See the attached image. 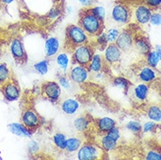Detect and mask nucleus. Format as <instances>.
I'll return each instance as SVG.
<instances>
[{
    "label": "nucleus",
    "mask_w": 161,
    "mask_h": 160,
    "mask_svg": "<svg viewBox=\"0 0 161 160\" xmlns=\"http://www.w3.org/2000/svg\"><path fill=\"white\" fill-rule=\"evenodd\" d=\"M79 25L89 36H98L103 30V21L91 13L89 9L80 12Z\"/></svg>",
    "instance_id": "obj_1"
},
{
    "label": "nucleus",
    "mask_w": 161,
    "mask_h": 160,
    "mask_svg": "<svg viewBox=\"0 0 161 160\" xmlns=\"http://www.w3.org/2000/svg\"><path fill=\"white\" fill-rule=\"evenodd\" d=\"M66 40L69 47L73 49L80 45L89 43V35L80 25H70L66 29Z\"/></svg>",
    "instance_id": "obj_2"
},
{
    "label": "nucleus",
    "mask_w": 161,
    "mask_h": 160,
    "mask_svg": "<svg viewBox=\"0 0 161 160\" xmlns=\"http://www.w3.org/2000/svg\"><path fill=\"white\" fill-rule=\"evenodd\" d=\"M94 55V49L89 44L80 45L73 50V62L88 67Z\"/></svg>",
    "instance_id": "obj_3"
},
{
    "label": "nucleus",
    "mask_w": 161,
    "mask_h": 160,
    "mask_svg": "<svg viewBox=\"0 0 161 160\" xmlns=\"http://www.w3.org/2000/svg\"><path fill=\"white\" fill-rule=\"evenodd\" d=\"M103 150L96 144H85L80 146L77 152V158L79 160H97L103 157Z\"/></svg>",
    "instance_id": "obj_4"
},
{
    "label": "nucleus",
    "mask_w": 161,
    "mask_h": 160,
    "mask_svg": "<svg viewBox=\"0 0 161 160\" xmlns=\"http://www.w3.org/2000/svg\"><path fill=\"white\" fill-rule=\"evenodd\" d=\"M41 93L47 100L51 102H56L61 95V87L55 81H47L41 86Z\"/></svg>",
    "instance_id": "obj_5"
},
{
    "label": "nucleus",
    "mask_w": 161,
    "mask_h": 160,
    "mask_svg": "<svg viewBox=\"0 0 161 160\" xmlns=\"http://www.w3.org/2000/svg\"><path fill=\"white\" fill-rule=\"evenodd\" d=\"M89 70L87 67L81 65L75 64L69 71V79L74 83L83 84L89 80Z\"/></svg>",
    "instance_id": "obj_6"
},
{
    "label": "nucleus",
    "mask_w": 161,
    "mask_h": 160,
    "mask_svg": "<svg viewBox=\"0 0 161 160\" xmlns=\"http://www.w3.org/2000/svg\"><path fill=\"white\" fill-rule=\"evenodd\" d=\"M112 19L118 24H127L130 19V11L125 4H116L111 11Z\"/></svg>",
    "instance_id": "obj_7"
},
{
    "label": "nucleus",
    "mask_w": 161,
    "mask_h": 160,
    "mask_svg": "<svg viewBox=\"0 0 161 160\" xmlns=\"http://www.w3.org/2000/svg\"><path fill=\"white\" fill-rule=\"evenodd\" d=\"M21 123L30 130H34L40 125V117L32 108H28L22 114Z\"/></svg>",
    "instance_id": "obj_8"
},
{
    "label": "nucleus",
    "mask_w": 161,
    "mask_h": 160,
    "mask_svg": "<svg viewBox=\"0 0 161 160\" xmlns=\"http://www.w3.org/2000/svg\"><path fill=\"white\" fill-rule=\"evenodd\" d=\"M121 54H122V51L116 45V43H109L107 45L104 50V55H103L104 62L109 65L116 64L120 60Z\"/></svg>",
    "instance_id": "obj_9"
},
{
    "label": "nucleus",
    "mask_w": 161,
    "mask_h": 160,
    "mask_svg": "<svg viewBox=\"0 0 161 160\" xmlns=\"http://www.w3.org/2000/svg\"><path fill=\"white\" fill-rule=\"evenodd\" d=\"M115 43L121 51L127 52L134 47V37L129 31H125L119 33Z\"/></svg>",
    "instance_id": "obj_10"
},
{
    "label": "nucleus",
    "mask_w": 161,
    "mask_h": 160,
    "mask_svg": "<svg viewBox=\"0 0 161 160\" xmlns=\"http://www.w3.org/2000/svg\"><path fill=\"white\" fill-rule=\"evenodd\" d=\"M2 92L5 100L8 102H14L19 98V88L15 82L11 80L2 86Z\"/></svg>",
    "instance_id": "obj_11"
},
{
    "label": "nucleus",
    "mask_w": 161,
    "mask_h": 160,
    "mask_svg": "<svg viewBox=\"0 0 161 160\" xmlns=\"http://www.w3.org/2000/svg\"><path fill=\"white\" fill-rule=\"evenodd\" d=\"M11 52L13 58L19 62H24L26 60V54L23 43L19 39H14L11 43Z\"/></svg>",
    "instance_id": "obj_12"
},
{
    "label": "nucleus",
    "mask_w": 161,
    "mask_h": 160,
    "mask_svg": "<svg viewBox=\"0 0 161 160\" xmlns=\"http://www.w3.org/2000/svg\"><path fill=\"white\" fill-rule=\"evenodd\" d=\"M152 10L146 4H140L135 10V19L140 25H145L150 22Z\"/></svg>",
    "instance_id": "obj_13"
},
{
    "label": "nucleus",
    "mask_w": 161,
    "mask_h": 160,
    "mask_svg": "<svg viewBox=\"0 0 161 160\" xmlns=\"http://www.w3.org/2000/svg\"><path fill=\"white\" fill-rule=\"evenodd\" d=\"M97 131L101 134H106L111 129L116 127V121L110 117H103L99 118L95 123Z\"/></svg>",
    "instance_id": "obj_14"
},
{
    "label": "nucleus",
    "mask_w": 161,
    "mask_h": 160,
    "mask_svg": "<svg viewBox=\"0 0 161 160\" xmlns=\"http://www.w3.org/2000/svg\"><path fill=\"white\" fill-rule=\"evenodd\" d=\"M137 75H138V79L140 80V81L144 82V83L153 82L157 79L158 77L157 72L150 66L141 68V70L139 71Z\"/></svg>",
    "instance_id": "obj_15"
},
{
    "label": "nucleus",
    "mask_w": 161,
    "mask_h": 160,
    "mask_svg": "<svg viewBox=\"0 0 161 160\" xmlns=\"http://www.w3.org/2000/svg\"><path fill=\"white\" fill-rule=\"evenodd\" d=\"M60 49V42L57 38L51 37L48 38L45 42V52L47 57H53L56 55Z\"/></svg>",
    "instance_id": "obj_16"
},
{
    "label": "nucleus",
    "mask_w": 161,
    "mask_h": 160,
    "mask_svg": "<svg viewBox=\"0 0 161 160\" xmlns=\"http://www.w3.org/2000/svg\"><path fill=\"white\" fill-rule=\"evenodd\" d=\"M79 107H80L79 102L75 100V99H73V98L66 99L61 102V105H60L61 110L65 114L69 115V116L75 114L77 112V110L79 109Z\"/></svg>",
    "instance_id": "obj_17"
},
{
    "label": "nucleus",
    "mask_w": 161,
    "mask_h": 160,
    "mask_svg": "<svg viewBox=\"0 0 161 160\" xmlns=\"http://www.w3.org/2000/svg\"><path fill=\"white\" fill-rule=\"evenodd\" d=\"M149 94V87L146 83H140L137 85L134 89H133V96L134 98L139 102H144L147 99V96Z\"/></svg>",
    "instance_id": "obj_18"
},
{
    "label": "nucleus",
    "mask_w": 161,
    "mask_h": 160,
    "mask_svg": "<svg viewBox=\"0 0 161 160\" xmlns=\"http://www.w3.org/2000/svg\"><path fill=\"white\" fill-rule=\"evenodd\" d=\"M103 64H104L103 57L99 53H94L92 59L87 68L89 70V72L100 73L103 70Z\"/></svg>",
    "instance_id": "obj_19"
},
{
    "label": "nucleus",
    "mask_w": 161,
    "mask_h": 160,
    "mask_svg": "<svg viewBox=\"0 0 161 160\" xmlns=\"http://www.w3.org/2000/svg\"><path fill=\"white\" fill-rule=\"evenodd\" d=\"M161 60V47L159 45H157L155 47L154 50H151L147 54L146 61L147 64L153 68H157V66Z\"/></svg>",
    "instance_id": "obj_20"
},
{
    "label": "nucleus",
    "mask_w": 161,
    "mask_h": 160,
    "mask_svg": "<svg viewBox=\"0 0 161 160\" xmlns=\"http://www.w3.org/2000/svg\"><path fill=\"white\" fill-rule=\"evenodd\" d=\"M8 129L12 134H14L18 136L30 137L31 134H32L30 130L26 128L24 124H19V123H12V124H9Z\"/></svg>",
    "instance_id": "obj_21"
},
{
    "label": "nucleus",
    "mask_w": 161,
    "mask_h": 160,
    "mask_svg": "<svg viewBox=\"0 0 161 160\" xmlns=\"http://www.w3.org/2000/svg\"><path fill=\"white\" fill-rule=\"evenodd\" d=\"M134 47L138 52L143 54H148L151 51V45L148 40L142 36H137L134 38Z\"/></svg>",
    "instance_id": "obj_22"
},
{
    "label": "nucleus",
    "mask_w": 161,
    "mask_h": 160,
    "mask_svg": "<svg viewBox=\"0 0 161 160\" xmlns=\"http://www.w3.org/2000/svg\"><path fill=\"white\" fill-rule=\"evenodd\" d=\"M117 142L111 136H109L108 134H103V136L100 138L101 148L104 152H110L115 150L117 146Z\"/></svg>",
    "instance_id": "obj_23"
},
{
    "label": "nucleus",
    "mask_w": 161,
    "mask_h": 160,
    "mask_svg": "<svg viewBox=\"0 0 161 160\" xmlns=\"http://www.w3.org/2000/svg\"><path fill=\"white\" fill-rule=\"evenodd\" d=\"M90 125V121H89V116H80L76 117L74 121V127L76 130L80 132L87 131Z\"/></svg>",
    "instance_id": "obj_24"
},
{
    "label": "nucleus",
    "mask_w": 161,
    "mask_h": 160,
    "mask_svg": "<svg viewBox=\"0 0 161 160\" xmlns=\"http://www.w3.org/2000/svg\"><path fill=\"white\" fill-rule=\"evenodd\" d=\"M81 145H82V141L80 140V138L75 137V136L70 137V138L67 139L65 151L69 153L78 152V150L80 148Z\"/></svg>",
    "instance_id": "obj_25"
},
{
    "label": "nucleus",
    "mask_w": 161,
    "mask_h": 160,
    "mask_svg": "<svg viewBox=\"0 0 161 160\" xmlns=\"http://www.w3.org/2000/svg\"><path fill=\"white\" fill-rule=\"evenodd\" d=\"M147 116L153 122H161V108L158 105L150 106L147 111Z\"/></svg>",
    "instance_id": "obj_26"
},
{
    "label": "nucleus",
    "mask_w": 161,
    "mask_h": 160,
    "mask_svg": "<svg viewBox=\"0 0 161 160\" xmlns=\"http://www.w3.org/2000/svg\"><path fill=\"white\" fill-rule=\"evenodd\" d=\"M56 63L60 70H62L63 72H66L69 64V55L66 52L59 53L56 57Z\"/></svg>",
    "instance_id": "obj_27"
},
{
    "label": "nucleus",
    "mask_w": 161,
    "mask_h": 160,
    "mask_svg": "<svg viewBox=\"0 0 161 160\" xmlns=\"http://www.w3.org/2000/svg\"><path fill=\"white\" fill-rule=\"evenodd\" d=\"M10 80H11V74L7 65L4 63L0 64V86L2 87Z\"/></svg>",
    "instance_id": "obj_28"
},
{
    "label": "nucleus",
    "mask_w": 161,
    "mask_h": 160,
    "mask_svg": "<svg viewBox=\"0 0 161 160\" xmlns=\"http://www.w3.org/2000/svg\"><path fill=\"white\" fill-rule=\"evenodd\" d=\"M53 144L57 148L60 150H65L66 148V143H67V138L66 136L62 133H56L54 136H53Z\"/></svg>",
    "instance_id": "obj_29"
},
{
    "label": "nucleus",
    "mask_w": 161,
    "mask_h": 160,
    "mask_svg": "<svg viewBox=\"0 0 161 160\" xmlns=\"http://www.w3.org/2000/svg\"><path fill=\"white\" fill-rule=\"evenodd\" d=\"M113 85L115 87H117V88L124 89L125 92H127L128 89L130 88V82L127 79L124 78V77H117V78H115L113 80Z\"/></svg>",
    "instance_id": "obj_30"
},
{
    "label": "nucleus",
    "mask_w": 161,
    "mask_h": 160,
    "mask_svg": "<svg viewBox=\"0 0 161 160\" xmlns=\"http://www.w3.org/2000/svg\"><path fill=\"white\" fill-rule=\"evenodd\" d=\"M48 61L47 60H43L40 61V62H37L36 64L34 65V69L40 74L45 75L48 72Z\"/></svg>",
    "instance_id": "obj_31"
},
{
    "label": "nucleus",
    "mask_w": 161,
    "mask_h": 160,
    "mask_svg": "<svg viewBox=\"0 0 161 160\" xmlns=\"http://www.w3.org/2000/svg\"><path fill=\"white\" fill-rule=\"evenodd\" d=\"M89 11L93 13L95 16L98 18L99 19L102 21H104L105 16H106V11H105L104 7L103 6H94V7H90Z\"/></svg>",
    "instance_id": "obj_32"
},
{
    "label": "nucleus",
    "mask_w": 161,
    "mask_h": 160,
    "mask_svg": "<svg viewBox=\"0 0 161 160\" xmlns=\"http://www.w3.org/2000/svg\"><path fill=\"white\" fill-rule=\"evenodd\" d=\"M120 32L116 28H111L109 29L106 33H105V37H106V40L108 41V43H115V41L117 40V37L119 35Z\"/></svg>",
    "instance_id": "obj_33"
},
{
    "label": "nucleus",
    "mask_w": 161,
    "mask_h": 160,
    "mask_svg": "<svg viewBox=\"0 0 161 160\" xmlns=\"http://www.w3.org/2000/svg\"><path fill=\"white\" fill-rule=\"evenodd\" d=\"M126 128H127V130H129L130 131L136 133V134L142 131V125L137 121H130V122H129L128 124H126Z\"/></svg>",
    "instance_id": "obj_34"
},
{
    "label": "nucleus",
    "mask_w": 161,
    "mask_h": 160,
    "mask_svg": "<svg viewBox=\"0 0 161 160\" xmlns=\"http://www.w3.org/2000/svg\"><path fill=\"white\" fill-rule=\"evenodd\" d=\"M58 80H59V84H60L61 88H64V89H67V90H70L71 89V80L69 78H68L65 74L59 76Z\"/></svg>",
    "instance_id": "obj_35"
},
{
    "label": "nucleus",
    "mask_w": 161,
    "mask_h": 160,
    "mask_svg": "<svg viewBox=\"0 0 161 160\" xmlns=\"http://www.w3.org/2000/svg\"><path fill=\"white\" fill-rule=\"evenodd\" d=\"M146 160H161V153L156 150H150L145 154Z\"/></svg>",
    "instance_id": "obj_36"
},
{
    "label": "nucleus",
    "mask_w": 161,
    "mask_h": 160,
    "mask_svg": "<svg viewBox=\"0 0 161 160\" xmlns=\"http://www.w3.org/2000/svg\"><path fill=\"white\" fill-rule=\"evenodd\" d=\"M150 23L153 25H161V14L158 12H153L150 19Z\"/></svg>",
    "instance_id": "obj_37"
},
{
    "label": "nucleus",
    "mask_w": 161,
    "mask_h": 160,
    "mask_svg": "<svg viewBox=\"0 0 161 160\" xmlns=\"http://www.w3.org/2000/svg\"><path fill=\"white\" fill-rule=\"evenodd\" d=\"M157 127V124H155L153 121L151 122H147L144 124V127H142V131L144 133H148V132L153 131Z\"/></svg>",
    "instance_id": "obj_38"
},
{
    "label": "nucleus",
    "mask_w": 161,
    "mask_h": 160,
    "mask_svg": "<svg viewBox=\"0 0 161 160\" xmlns=\"http://www.w3.org/2000/svg\"><path fill=\"white\" fill-rule=\"evenodd\" d=\"M150 8H157L161 5V0H143Z\"/></svg>",
    "instance_id": "obj_39"
},
{
    "label": "nucleus",
    "mask_w": 161,
    "mask_h": 160,
    "mask_svg": "<svg viewBox=\"0 0 161 160\" xmlns=\"http://www.w3.org/2000/svg\"><path fill=\"white\" fill-rule=\"evenodd\" d=\"M60 10L58 7H54L53 8L51 11H49L47 17L49 19H57L58 17L60 16Z\"/></svg>",
    "instance_id": "obj_40"
},
{
    "label": "nucleus",
    "mask_w": 161,
    "mask_h": 160,
    "mask_svg": "<svg viewBox=\"0 0 161 160\" xmlns=\"http://www.w3.org/2000/svg\"><path fill=\"white\" fill-rule=\"evenodd\" d=\"M28 149H29V151H30L31 152H38V151H39V144H37L36 142L32 141V142L29 144Z\"/></svg>",
    "instance_id": "obj_41"
},
{
    "label": "nucleus",
    "mask_w": 161,
    "mask_h": 160,
    "mask_svg": "<svg viewBox=\"0 0 161 160\" xmlns=\"http://www.w3.org/2000/svg\"><path fill=\"white\" fill-rule=\"evenodd\" d=\"M96 0H81L80 3L82 6L87 7V8H90L93 4H95Z\"/></svg>",
    "instance_id": "obj_42"
},
{
    "label": "nucleus",
    "mask_w": 161,
    "mask_h": 160,
    "mask_svg": "<svg viewBox=\"0 0 161 160\" xmlns=\"http://www.w3.org/2000/svg\"><path fill=\"white\" fill-rule=\"evenodd\" d=\"M14 0H0V4H10L12 3Z\"/></svg>",
    "instance_id": "obj_43"
},
{
    "label": "nucleus",
    "mask_w": 161,
    "mask_h": 160,
    "mask_svg": "<svg viewBox=\"0 0 161 160\" xmlns=\"http://www.w3.org/2000/svg\"><path fill=\"white\" fill-rule=\"evenodd\" d=\"M128 2H133V1H139V0H126Z\"/></svg>",
    "instance_id": "obj_44"
},
{
    "label": "nucleus",
    "mask_w": 161,
    "mask_h": 160,
    "mask_svg": "<svg viewBox=\"0 0 161 160\" xmlns=\"http://www.w3.org/2000/svg\"><path fill=\"white\" fill-rule=\"evenodd\" d=\"M77 1H79V2H80V1H81V0H77Z\"/></svg>",
    "instance_id": "obj_45"
}]
</instances>
